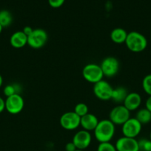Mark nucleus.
Segmentation results:
<instances>
[{
    "instance_id": "1",
    "label": "nucleus",
    "mask_w": 151,
    "mask_h": 151,
    "mask_svg": "<svg viewBox=\"0 0 151 151\" xmlns=\"http://www.w3.org/2000/svg\"><path fill=\"white\" fill-rule=\"evenodd\" d=\"M115 125L110 119L99 121L94 131V137L99 143L109 142L115 135Z\"/></svg>"
},
{
    "instance_id": "2",
    "label": "nucleus",
    "mask_w": 151,
    "mask_h": 151,
    "mask_svg": "<svg viewBox=\"0 0 151 151\" xmlns=\"http://www.w3.org/2000/svg\"><path fill=\"white\" fill-rule=\"evenodd\" d=\"M124 44L130 51L141 52L147 47V40L143 34L136 31H132L127 33Z\"/></svg>"
},
{
    "instance_id": "3",
    "label": "nucleus",
    "mask_w": 151,
    "mask_h": 151,
    "mask_svg": "<svg viewBox=\"0 0 151 151\" xmlns=\"http://www.w3.org/2000/svg\"><path fill=\"white\" fill-rule=\"evenodd\" d=\"M83 78L86 81L95 84L103 80V72L100 65L96 63H88L85 65L82 70Z\"/></svg>"
},
{
    "instance_id": "4",
    "label": "nucleus",
    "mask_w": 151,
    "mask_h": 151,
    "mask_svg": "<svg viewBox=\"0 0 151 151\" xmlns=\"http://www.w3.org/2000/svg\"><path fill=\"white\" fill-rule=\"evenodd\" d=\"M47 38V33L44 29L36 28L28 36V45L33 49H40L45 45Z\"/></svg>"
},
{
    "instance_id": "5",
    "label": "nucleus",
    "mask_w": 151,
    "mask_h": 151,
    "mask_svg": "<svg viewBox=\"0 0 151 151\" xmlns=\"http://www.w3.org/2000/svg\"><path fill=\"white\" fill-rule=\"evenodd\" d=\"M93 94L98 99L103 101H107L112 98L113 88L106 81L102 80L99 82L93 84Z\"/></svg>"
},
{
    "instance_id": "6",
    "label": "nucleus",
    "mask_w": 151,
    "mask_h": 151,
    "mask_svg": "<svg viewBox=\"0 0 151 151\" xmlns=\"http://www.w3.org/2000/svg\"><path fill=\"white\" fill-rule=\"evenodd\" d=\"M130 118V111L123 105L115 106L109 114V119L115 125H122Z\"/></svg>"
},
{
    "instance_id": "7",
    "label": "nucleus",
    "mask_w": 151,
    "mask_h": 151,
    "mask_svg": "<svg viewBox=\"0 0 151 151\" xmlns=\"http://www.w3.org/2000/svg\"><path fill=\"white\" fill-rule=\"evenodd\" d=\"M5 110L10 114H18L22 111L25 106V101L21 94H13L7 97L4 100Z\"/></svg>"
},
{
    "instance_id": "8",
    "label": "nucleus",
    "mask_w": 151,
    "mask_h": 151,
    "mask_svg": "<svg viewBox=\"0 0 151 151\" xmlns=\"http://www.w3.org/2000/svg\"><path fill=\"white\" fill-rule=\"evenodd\" d=\"M81 117L74 111H67L61 116L60 125L62 128L67 131H73L80 126Z\"/></svg>"
},
{
    "instance_id": "9",
    "label": "nucleus",
    "mask_w": 151,
    "mask_h": 151,
    "mask_svg": "<svg viewBox=\"0 0 151 151\" xmlns=\"http://www.w3.org/2000/svg\"><path fill=\"white\" fill-rule=\"evenodd\" d=\"M121 126V131L124 137L135 139L139 135L142 128V124L135 117H130Z\"/></svg>"
},
{
    "instance_id": "10",
    "label": "nucleus",
    "mask_w": 151,
    "mask_h": 151,
    "mask_svg": "<svg viewBox=\"0 0 151 151\" xmlns=\"http://www.w3.org/2000/svg\"><path fill=\"white\" fill-rule=\"evenodd\" d=\"M100 66L104 76L107 78H113L119 70V62L115 57L110 56L103 59Z\"/></svg>"
},
{
    "instance_id": "11",
    "label": "nucleus",
    "mask_w": 151,
    "mask_h": 151,
    "mask_svg": "<svg viewBox=\"0 0 151 151\" xmlns=\"http://www.w3.org/2000/svg\"><path fill=\"white\" fill-rule=\"evenodd\" d=\"M92 141L91 134L85 130H80L74 134L72 142L78 150H84L90 146Z\"/></svg>"
},
{
    "instance_id": "12",
    "label": "nucleus",
    "mask_w": 151,
    "mask_h": 151,
    "mask_svg": "<svg viewBox=\"0 0 151 151\" xmlns=\"http://www.w3.org/2000/svg\"><path fill=\"white\" fill-rule=\"evenodd\" d=\"M115 147L117 151H139L138 140L124 136L117 140Z\"/></svg>"
},
{
    "instance_id": "13",
    "label": "nucleus",
    "mask_w": 151,
    "mask_h": 151,
    "mask_svg": "<svg viewBox=\"0 0 151 151\" xmlns=\"http://www.w3.org/2000/svg\"><path fill=\"white\" fill-rule=\"evenodd\" d=\"M142 103V97L139 94L136 92L128 93V94L126 97L123 106L128 109L130 111L137 110L141 106Z\"/></svg>"
},
{
    "instance_id": "14",
    "label": "nucleus",
    "mask_w": 151,
    "mask_h": 151,
    "mask_svg": "<svg viewBox=\"0 0 151 151\" xmlns=\"http://www.w3.org/2000/svg\"><path fill=\"white\" fill-rule=\"evenodd\" d=\"M99 122V119L96 115L88 113L81 117L80 126L82 128L83 130H85V131L90 132V131H94Z\"/></svg>"
},
{
    "instance_id": "15",
    "label": "nucleus",
    "mask_w": 151,
    "mask_h": 151,
    "mask_svg": "<svg viewBox=\"0 0 151 151\" xmlns=\"http://www.w3.org/2000/svg\"><path fill=\"white\" fill-rule=\"evenodd\" d=\"M10 45L16 49H21L28 44V36L22 31H17L12 34L10 38Z\"/></svg>"
},
{
    "instance_id": "16",
    "label": "nucleus",
    "mask_w": 151,
    "mask_h": 151,
    "mask_svg": "<svg viewBox=\"0 0 151 151\" xmlns=\"http://www.w3.org/2000/svg\"><path fill=\"white\" fill-rule=\"evenodd\" d=\"M127 36V31L121 27H117L113 29L110 32V38L113 42L117 44L125 43Z\"/></svg>"
},
{
    "instance_id": "17",
    "label": "nucleus",
    "mask_w": 151,
    "mask_h": 151,
    "mask_svg": "<svg viewBox=\"0 0 151 151\" xmlns=\"http://www.w3.org/2000/svg\"><path fill=\"white\" fill-rule=\"evenodd\" d=\"M127 94L128 93H127V89L124 87L118 86L116 88H113L111 100L115 103H118V104L123 103Z\"/></svg>"
},
{
    "instance_id": "18",
    "label": "nucleus",
    "mask_w": 151,
    "mask_h": 151,
    "mask_svg": "<svg viewBox=\"0 0 151 151\" xmlns=\"http://www.w3.org/2000/svg\"><path fill=\"white\" fill-rule=\"evenodd\" d=\"M136 118L142 125H146L151 121V112L146 108L139 110L136 113Z\"/></svg>"
},
{
    "instance_id": "19",
    "label": "nucleus",
    "mask_w": 151,
    "mask_h": 151,
    "mask_svg": "<svg viewBox=\"0 0 151 151\" xmlns=\"http://www.w3.org/2000/svg\"><path fill=\"white\" fill-rule=\"evenodd\" d=\"M22 88L19 84L18 83H13L7 85L4 88L3 92L4 94L6 96V97H8L10 96L13 95V94H21Z\"/></svg>"
},
{
    "instance_id": "20",
    "label": "nucleus",
    "mask_w": 151,
    "mask_h": 151,
    "mask_svg": "<svg viewBox=\"0 0 151 151\" xmlns=\"http://www.w3.org/2000/svg\"><path fill=\"white\" fill-rule=\"evenodd\" d=\"M13 22V16L10 11L7 10H0V25L2 27L10 26Z\"/></svg>"
},
{
    "instance_id": "21",
    "label": "nucleus",
    "mask_w": 151,
    "mask_h": 151,
    "mask_svg": "<svg viewBox=\"0 0 151 151\" xmlns=\"http://www.w3.org/2000/svg\"><path fill=\"white\" fill-rule=\"evenodd\" d=\"M88 111V106H87L85 103H78V104L76 105L73 111L75 112L79 117H82L83 116H84V115H86L87 114L89 113Z\"/></svg>"
},
{
    "instance_id": "22",
    "label": "nucleus",
    "mask_w": 151,
    "mask_h": 151,
    "mask_svg": "<svg viewBox=\"0 0 151 151\" xmlns=\"http://www.w3.org/2000/svg\"><path fill=\"white\" fill-rule=\"evenodd\" d=\"M142 88L144 92L149 96H151V74L147 75L143 78Z\"/></svg>"
},
{
    "instance_id": "23",
    "label": "nucleus",
    "mask_w": 151,
    "mask_h": 151,
    "mask_svg": "<svg viewBox=\"0 0 151 151\" xmlns=\"http://www.w3.org/2000/svg\"><path fill=\"white\" fill-rule=\"evenodd\" d=\"M139 151H151V140L148 139H142L138 141Z\"/></svg>"
},
{
    "instance_id": "24",
    "label": "nucleus",
    "mask_w": 151,
    "mask_h": 151,
    "mask_svg": "<svg viewBox=\"0 0 151 151\" xmlns=\"http://www.w3.org/2000/svg\"><path fill=\"white\" fill-rule=\"evenodd\" d=\"M97 151H117L115 147V145H113L109 142H102L99 143L98 145Z\"/></svg>"
},
{
    "instance_id": "25",
    "label": "nucleus",
    "mask_w": 151,
    "mask_h": 151,
    "mask_svg": "<svg viewBox=\"0 0 151 151\" xmlns=\"http://www.w3.org/2000/svg\"><path fill=\"white\" fill-rule=\"evenodd\" d=\"M65 1V0H48L50 6L53 8H59V7H62Z\"/></svg>"
},
{
    "instance_id": "26",
    "label": "nucleus",
    "mask_w": 151,
    "mask_h": 151,
    "mask_svg": "<svg viewBox=\"0 0 151 151\" xmlns=\"http://www.w3.org/2000/svg\"><path fill=\"white\" fill-rule=\"evenodd\" d=\"M76 150H77V149L73 142H68L65 145V150L66 151H75Z\"/></svg>"
},
{
    "instance_id": "27",
    "label": "nucleus",
    "mask_w": 151,
    "mask_h": 151,
    "mask_svg": "<svg viewBox=\"0 0 151 151\" xmlns=\"http://www.w3.org/2000/svg\"><path fill=\"white\" fill-rule=\"evenodd\" d=\"M33 29H33V28L31 27L26 26V27H24V29H23V30H22V32H23L24 33H25V35H27V36H28V35H30L31 33H32L33 31Z\"/></svg>"
},
{
    "instance_id": "28",
    "label": "nucleus",
    "mask_w": 151,
    "mask_h": 151,
    "mask_svg": "<svg viewBox=\"0 0 151 151\" xmlns=\"http://www.w3.org/2000/svg\"><path fill=\"white\" fill-rule=\"evenodd\" d=\"M145 108L151 112V96H149L145 102Z\"/></svg>"
},
{
    "instance_id": "29",
    "label": "nucleus",
    "mask_w": 151,
    "mask_h": 151,
    "mask_svg": "<svg viewBox=\"0 0 151 151\" xmlns=\"http://www.w3.org/2000/svg\"><path fill=\"white\" fill-rule=\"evenodd\" d=\"M5 109V103H4V100L2 97H0V114Z\"/></svg>"
},
{
    "instance_id": "30",
    "label": "nucleus",
    "mask_w": 151,
    "mask_h": 151,
    "mask_svg": "<svg viewBox=\"0 0 151 151\" xmlns=\"http://www.w3.org/2000/svg\"><path fill=\"white\" fill-rule=\"evenodd\" d=\"M2 84H3V78H2V77H1V75H0V88L1 87Z\"/></svg>"
},
{
    "instance_id": "31",
    "label": "nucleus",
    "mask_w": 151,
    "mask_h": 151,
    "mask_svg": "<svg viewBox=\"0 0 151 151\" xmlns=\"http://www.w3.org/2000/svg\"><path fill=\"white\" fill-rule=\"evenodd\" d=\"M2 29H3V27L1 26V25H0V34H1V31H2Z\"/></svg>"
},
{
    "instance_id": "32",
    "label": "nucleus",
    "mask_w": 151,
    "mask_h": 151,
    "mask_svg": "<svg viewBox=\"0 0 151 151\" xmlns=\"http://www.w3.org/2000/svg\"><path fill=\"white\" fill-rule=\"evenodd\" d=\"M150 139L151 140V131H150Z\"/></svg>"
},
{
    "instance_id": "33",
    "label": "nucleus",
    "mask_w": 151,
    "mask_h": 151,
    "mask_svg": "<svg viewBox=\"0 0 151 151\" xmlns=\"http://www.w3.org/2000/svg\"><path fill=\"white\" fill-rule=\"evenodd\" d=\"M75 151H84V150H78V149H77V150H76Z\"/></svg>"
},
{
    "instance_id": "34",
    "label": "nucleus",
    "mask_w": 151,
    "mask_h": 151,
    "mask_svg": "<svg viewBox=\"0 0 151 151\" xmlns=\"http://www.w3.org/2000/svg\"><path fill=\"white\" fill-rule=\"evenodd\" d=\"M150 41H151V36H150Z\"/></svg>"
}]
</instances>
